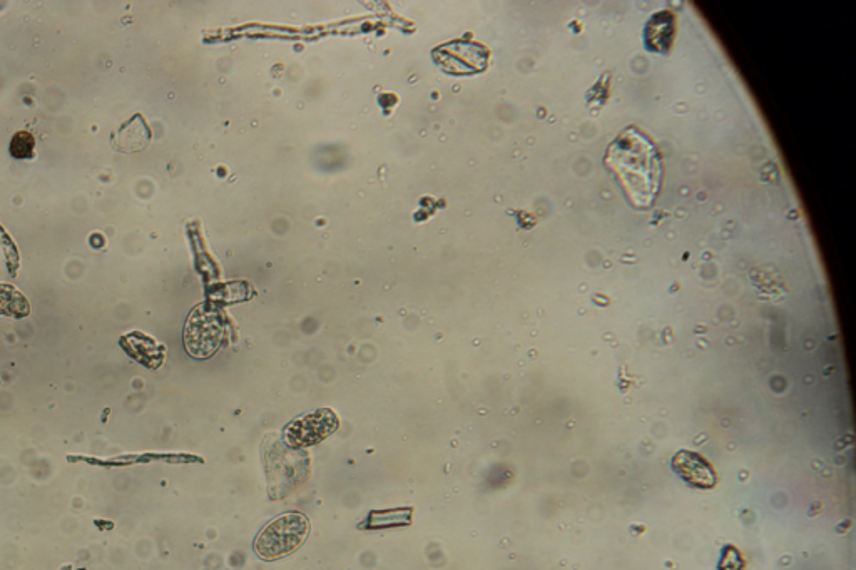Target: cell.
Here are the masks:
<instances>
[{
	"label": "cell",
	"instance_id": "cell-1",
	"mask_svg": "<svg viewBox=\"0 0 856 570\" xmlns=\"http://www.w3.org/2000/svg\"><path fill=\"white\" fill-rule=\"evenodd\" d=\"M606 164L636 208L653 206L661 189L663 166L656 144L646 134L636 128L624 129L607 149Z\"/></svg>",
	"mask_w": 856,
	"mask_h": 570
},
{
	"label": "cell",
	"instance_id": "cell-6",
	"mask_svg": "<svg viewBox=\"0 0 856 570\" xmlns=\"http://www.w3.org/2000/svg\"><path fill=\"white\" fill-rule=\"evenodd\" d=\"M31 313L26 296L16 286L0 283V315L11 318H24Z\"/></svg>",
	"mask_w": 856,
	"mask_h": 570
},
{
	"label": "cell",
	"instance_id": "cell-7",
	"mask_svg": "<svg viewBox=\"0 0 856 570\" xmlns=\"http://www.w3.org/2000/svg\"><path fill=\"white\" fill-rule=\"evenodd\" d=\"M34 146H36L34 136L27 131H19L12 136L9 151H11L12 158L31 159L34 158Z\"/></svg>",
	"mask_w": 856,
	"mask_h": 570
},
{
	"label": "cell",
	"instance_id": "cell-4",
	"mask_svg": "<svg viewBox=\"0 0 856 570\" xmlns=\"http://www.w3.org/2000/svg\"><path fill=\"white\" fill-rule=\"evenodd\" d=\"M338 428V418L330 410H318L305 417L296 418L286 425L285 438L291 447H311L325 440Z\"/></svg>",
	"mask_w": 856,
	"mask_h": 570
},
{
	"label": "cell",
	"instance_id": "cell-3",
	"mask_svg": "<svg viewBox=\"0 0 856 570\" xmlns=\"http://www.w3.org/2000/svg\"><path fill=\"white\" fill-rule=\"evenodd\" d=\"M221 340L223 326L218 316L214 315L213 311L204 310V306H199L198 310H194L193 315L189 316L184 331L188 352L196 358L211 357L220 347Z\"/></svg>",
	"mask_w": 856,
	"mask_h": 570
},
{
	"label": "cell",
	"instance_id": "cell-5",
	"mask_svg": "<svg viewBox=\"0 0 856 570\" xmlns=\"http://www.w3.org/2000/svg\"><path fill=\"white\" fill-rule=\"evenodd\" d=\"M674 469L678 470L679 475L684 480H688L689 484L711 487L714 482L711 467L694 453L684 452L678 455L674 460Z\"/></svg>",
	"mask_w": 856,
	"mask_h": 570
},
{
	"label": "cell",
	"instance_id": "cell-2",
	"mask_svg": "<svg viewBox=\"0 0 856 570\" xmlns=\"http://www.w3.org/2000/svg\"><path fill=\"white\" fill-rule=\"evenodd\" d=\"M310 532V522L298 512L280 515L261 530L255 542L256 554L261 559L276 560L295 552Z\"/></svg>",
	"mask_w": 856,
	"mask_h": 570
}]
</instances>
